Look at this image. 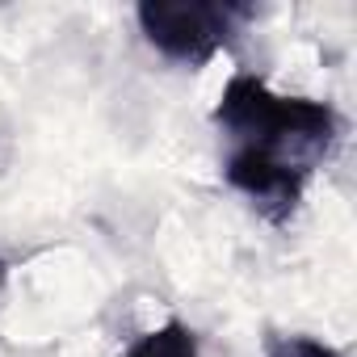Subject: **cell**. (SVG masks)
I'll return each instance as SVG.
<instances>
[{"mask_svg": "<svg viewBox=\"0 0 357 357\" xmlns=\"http://www.w3.org/2000/svg\"><path fill=\"white\" fill-rule=\"evenodd\" d=\"M227 181L240 190V194H248L252 202H257V211L265 215V219H273V223H286L290 215H294V206H298V198H303V176H294V172H286V168H273V164H265V160H252V155H240V151H231L227 155Z\"/></svg>", "mask_w": 357, "mask_h": 357, "instance_id": "obj_3", "label": "cell"}, {"mask_svg": "<svg viewBox=\"0 0 357 357\" xmlns=\"http://www.w3.org/2000/svg\"><path fill=\"white\" fill-rule=\"evenodd\" d=\"M215 122L236 139L240 155L286 168L303 181L315 164H324V155L336 147L340 135V118L332 105L307 97H278L265 80L248 72L227 80Z\"/></svg>", "mask_w": 357, "mask_h": 357, "instance_id": "obj_1", "label": "cell"}, {"mask_svg": "<svg viewBox=\"0 0 357 357\" xmlns=\"http://www.w3.org/2000/svg\"><path fill=\"white\" fill-rule=\"evenodd\" d=\"M135 17H139L143 38L160 55L198 68L215 59L240 34L252 9L227 5V0H143Z\"/></svg>", "mask_w": 357, "mask_h": 357, "instance_id": "obj_2", "label": "cell"}, {"mask_svg": "<svg viewBox=\"0 0 357 357\" xmlns=\"http://www.w3.org/2000/svg\"><path fill=\"white\" fill-rule=\"evenodd\" d=\"M126 357H198V336L181 319H168L164 328L139 336Z\"/></svg>", "mask_w": 357, "mask_h": 357, "instance_id": "obj_4", "label": "cell"}, {"mask_svg": "<svg viewBox=\"0 0 357 357\" xmlns=\"http://www.w3.org/2000/svg\"><path fill=\"white\" fill-rule=\"evenodd\" d=\"M265 357H340V349H332L315 336H269Z\"/></svg>", "mask_w": 357, "mask_h": 357, "instance_id": "obj_5", "label": "cell"}]
</instances>
